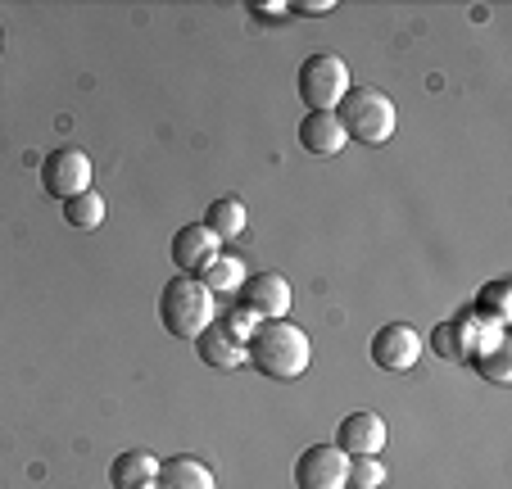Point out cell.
<instances>
[{
	"instance_id": "5b68a950",
	"label": "cell",
	"mask_w": 512,
	"mask_h": 489,
	"mask_svg": "<svg viewBox=\"0 0 512 489\" xmlns=\"http://www.w3.org/2000/svg\"><path fill=\"white\" fill-rule=\"evenodd\" d=\"M41 191H46L50 200H59V204L87 195L91 191V159L82 150H73V145L50 150L46 159H41Z\"/></svg>"
},
{
	"instance_id": "9c48e42d",
	"label": "cell",
	"mask_w": 512,
	"mask_h": 489,
	"mask_svg": "<svg viewBox=\"0 0 512 489\" xmlns=\"http://www.w3.org/2000/svg\"><path fill=\"white\" fill-rule=\"evenodd\" d=\"M218 254H223V240L213 236L204 222H186L173 236V268L182 272V277H200Z\"/></svg>"
},
{
	"instance_id": "3957f363",
	"label": "cell",
	"mask_w": 512,
	"mask_h": 489,
	"mask_svg": "<svg viewBox=\"0 0 512 489\" xmlns=\"http://www.w3.org/2000/svg\"><path fill=\"white\" fill-rule=\"evenodd\" d=\"M213 317H218V304H213V295L195 277L177 272L164 286V295H159V322H164V331L173 340H195Z\"/></svg>"
},
{
	"instance_id": "ffe728a7",
	"label": "cell",
	"mask_w": 512,
	"mask_h": 489,
	"mask_svg": "<svg viewBox=\"0 0 512 489\" xmlns=\"http://www.w3.org/2000/svg\"><path fill=\"white\" fill-rule=\"evenodd\" d=\"M386 485V467L377 458H354L349 462V480L345 489H381Z\"/></svg>"
},
{
	"instance_id": "7a4b0ae2",
	"label": "cell",
	"mask_w": 512,
	"mask_h": 489,
	"mask_svg": "<svg viewBox=\"0 0 512 489\" xmlns=\"http://www.w3.org/2000/svg\"><path fill=\"white\" fill-rule=\"evenodd\" d=\"M336 123L345 127L349 141L381 145V141H390V136H395L399 114H395V100H390L386 91H377V87H349L345 100L336 105Z\"/></svg>"
},
{
	"instance_id": "44dd1931",
	"label": "cell",
	"mask_w": 512,
	"mask_h": 489,
	"mask_svg": "<svg viewBox=\"0 0 512 489\" xmlns=\"http://www.w3.org/2000/svg\"><path fill=\"white\" fill-rule=\"evenodd\" d=\"M476 308H485L490 322H503V317H508V281H490V286L481 290V299H476Z\"/></svg>"
},
{
	"instance_id": "d6986e66",
	"label": "cell",
	"mask_w": 512,
	"mask_h": 489,
	"mask_svg": "<svg viewBox=\"0 0 512 489\" xmlns=\"http://www.w3.org/2000/svg\"><path fill=\"white\" fill-rule=\"evenodd\" d=\"M467 322H445V326H435V336H431V349L435 354H445V358H467Z\"/></svg>"
},
{
	"instance_id": "4fadbf2b",
	"label": "cell",
	"mask_w": 512,
	"mask_h": 489,
	"mask_svg": "<svg viewBox=\"0 0 512 489\" xmlns=\"http://www.w3.org/2000/svg\"><path fill=\"white\" fill-rule=\"evenodd\" d=\"M345 127L336 123V114H309L300 123V145L309 154H318V159H331V154L345 150Z\"/></svg>"
},
{
	"instance_id": "6da1fadb",
	"label": "cell",
	"mask_w": 512,
	"mask_h": 489,
	"mask_svg": "<svg viewBox=\"0 0 512 489\" xmlns=\"http://www.w3.org/2000/svg\"><path fill=\"white\" fill-rule=\"evenodd\" d=\"M309 336H304L295 322L286 317H272V322H259L245 336V363L254 367L268 381H295V376L309 372Z\"/></svg>"
},
{
	"instance_id": "8fae6325",
	"label": "cell",
	"mask_w": 512,
	"mask_h": 489,
	"mask_svg": "<svg viewBox=\"0 0 512 489\" xmlns=\"http://www.w3.org/2000/svg\"><path fill=\"white\" fill-rule=\"evenodd\" d=\"M195 354H200V363L213 367V372H232V367L245 363V340L227 331L223 317H213L200 336H195Z\"/></svg>"
},
{
	"instance_id": "277c9868",
	"label": "cell",
	"mask_w": 512,
	"mask_h": 489,
	"mask_svg": "<svg viewBox=\"0 0 512 489\" xmlns=\"http://www.w3.org/2000/svg\"><path fill=\"white\" fill-rule=\"evenodd\" d=\"M295 91H300V100L309 105V114H336V105L345 100V91H349L345 59L331 55V50L309 55L300 64V73H295Z\"/></svg>"
},
{
	"instance_id": "603a6c76",
	"label": "cell",
	"mask_w": 512,
	"mask_h": 489,
	"mask_svg": "<svg viewBox=\"0 0 512 489\" xmlns=\"http://www.w3.org/2000/svg\"><path fill=\"white\" fill-rule=\"evenodd\" d=\"M141 489H155V485H141Z\"/></svg>"
},
{
	"instance_id": "ac0fdd59",
	"label": "cell",
	"mask_w": 512,
	"mask_h": 489,
	"mask_svg": "<svg viewBox=\"0 0 512 489\" xmlns=\"http://www.w3.org/2000/svg\"><path fill=\"white\" fill-rule=\"evenodd\" d=\"M64 222H68V227H78V231H96L100 222H105V200H100L96 191L78 195V200H68L64 204Z\"/></svg>"
},
{
	"instance_id": "cb8c5ba5",
	"label": "cell",
	"mask_w": 512,
	"mask_h": 489,
	"mask_svg": "<svg viewBox=\"0 0 512 489\" xmlns=\"http://www.w3.org/2000/svg\"><path fill=\"white\" fill-rule=\"evenodd\" d=\"M0 46H5V37H0Z\"/></svg>"
},
{
	"instance_id": "2e32d148",
	"label": "cell",
	"mask_w": 512,
	"mask_h": 489,
	"mask_svg": "<svg viewBox=\"0 0 512 489\" xmlns=\"http://www.w3.org/2000/svg\"><path fill=\"white\" fill-rule=\"evenodd\" d=\"M245 200L241 195H223V200H213L209 204V213H204V227L213 231L218 240H232V236H241L245 231Z\"/></svg>"
},
{
	"instance_id": "7402d4cb",
	"label": "cell",
	"mask_w": 512,
	"mask_h": 489,
	"mask_svg": "<svg viewBox=\"0 0 512 489\" xmlns=\"http://www.w3.org/2000/svg\"><path fill=\"white\" fill-rule=\"evenodd\" d=\"M336 0H295V14H331Z\"/></svg>"
},
{
	"instance_id": "9a60e30c",
	"label": "cell",
	"mask_w": 512,
	"mask_h": 489,
	"mask_svg": "<svg viewBox=\"0 0 512 489\" xmlns=\"http://www.w3.org/2000/svg\"><path fill=\"white\" fill-rule=\"evenodd\" d=\"M245 277H250V272H245V263H241V259H232V254H218V259H213L195 281H200V286L209 290L213 299H218V295H236Z\"/></svg>"
},
{
	"instance_id": "30bf717a",
	"label": "cell",
	"mask_w": 512,
	"mask_h": 489,
	"mask_svg": "<svg viewBox=\"0 0 512 489\" xmlns=\"http://www.w3.org/2000/svg\"><path fill=\"white\" fill-rule=\"evenodd\" d=\"M336 449L345 453L349 462L354 458H377L386 449V422L377 413H349L336 431Z\"/></svg>"
},
{
	"instance_id": "e0dca14e",
	"label": "cell",
	"mask_w": 512,
	"mask_h": 489,
	"mask_svg": "<svg viewBox=\"0 0 512 489\" xmlns=\"http://www.w3.org/2000/svg\"><path fill=\"white\" fill-rule=\"evenodd\" d=\"M472 363H476V372H481L485 381H494V385L512 381V349L503 345V340H490V349H476Z\"/></svg>"
},
{
	"instance_id": "ba28073f",
	"label": "cell",
	"mask_w": 512,
	"mask_h": 489,
	"mask_svg": "<svg viewBox=\"0 0 512 489\" xmlns=\"http://www.w3.org/2000/svg\"><path fill=\"white\" fill-rule=\"evenodd\" d=\"M349 480V458L336 444H313L295 458V485L300 489H345Z\"/></svg>"
},
{
	"instance_id": "52a82bcc",
	"label": "cell",
	"mask_w": 512,
	"mask_h": 489,
	"mask_svg": "<svg viewBox=\"0 0 512 489\" xmlns=\"http://www.w3.org/2000/svg\"><path fill=\"white\" fill-rule=\"evenodd\" d=\"M417 358H422V336H417L408 322H386L377 336H372V363H377L381 372L404 376L408 367H417Z\"/></svg>"
},
{
	"instance_id": "5bb4252c",
	"label": "cell",
	"mask_w": 512,
	"mask_h": 489,
	"mask_svg": "<svg viewBox=\"0 0 512 489\" xmlns=\"http://www.w3.org/2000/svg\"><path fill=\"white\" fill-rule=\"evenodd\" d=\"M159 476V458L145 449H127L114 458V467H109V485L114 489H141V485H155Z\"/></svg>"
},
{
	"instance_id": "7c38bea8",
	"label": "cell",
	"mask_w": 512,
	"mask_h": 489,
	"mask_svg": "<svg viewBox=\"0 0 512 489\" xmlns=\"http://www.w3.org/2000/svg\"><path fill=\"white\" fill-rule=\"evenodd\" d=\"M155 489H218V480H213V471L204 467L200 458H191V453H177V458L159 462Z\"/></svg>"
},
{
	"instance_id": "8992f818",
	"label": "cell",
	"mask_w": 512,
	"mask_h": 489,
	"mask_svg": "<svg viewBox=\"0 0 512 489\" xmlns=\"http://www.w3.org/2000/svg\"><path fill=\"white\" fill-rule=\"evenodd\" d=\"M236 299H241V308L250 317L272 322V317H286L290 313L295 290H290V281L281 277V272H250V277L241 281V290H236Z\"/></svg>"
}]
</instances>
